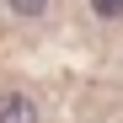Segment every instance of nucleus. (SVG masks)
Instances as JSON below:
<instances>
[{
    "label": "nucleus",
    "mask_w": 123,
    "mask_h": 123,
    "mask_svg": "<svg viewBox=\"0 0 123 123\" xmlns=\"http://www.w3.org/2000/svg\"><path fill=\"white\" fill-rule=\"evenodd\" d=\"M6 6H11L16 16H43V11H48V0H6Z\"/></svg>",
    "instance_id": "nucleus-2"
},
{
    "label": "nucleus",
    "mask_w": 123,
    "mask_h": 123,
    "mask_svg": "<svg viewBox=\"0 0 123 123\" xmlns=\"http://www.w3.org/2000/svg\"><path fill=\"white\" fill-rule=\"evenodd\" d=\"M91 6H96V16H107V22L123 16V0H91Z\"/></svg>",
    "instance_id": "nucleus-3"
},
{
    "label": "nucleus",
    "mask_w": 123,
    "mask_h": 123,
    "mask_svg": "<svg viewBox=\"0 0 123 123\" xmlns=\"http://www.w3.org/2000/svg\"><path fill=\"white\" fill-rule=\"evenodd\" d=\"M0 123H37V102L22 91H6L0 96Z\"/></svg>",
    "instance_id": "nucleus-1"
}]
</instances>
